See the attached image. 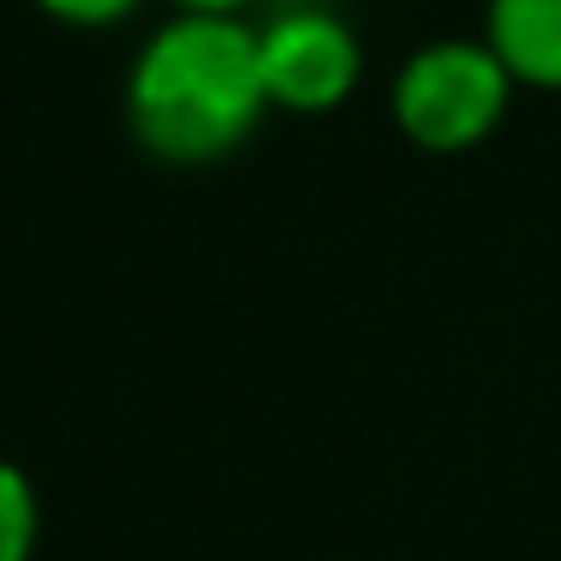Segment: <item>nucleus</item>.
Here are the masks:
<instances>
[{"mask_svg": "<svg viewBox=\"0 0 561 561\" xmlns=\"http://www.w3.org/2000/svg\"><path fill=\"white\" fill-rule=\"evenodd\" d=\"M49 25L61 31H85V37H98V31H122L134 25L139 13H146L151 0H31Z\"/></svg>", "mask_w": 561, "mask_h": 561, "instance_id": "obj_6", "label": "nucleus"}, {"mask_svg": "<svg viewBox=\"0 0 561 561\" xmlns=\"http://www.w3.org/2000/svg\"><path fill=\"white\" fill-rule=\"evenodd\" d=\"M368 49L339 7L296 0L260 19V79L272 115H339L363 91Z\"/></svg>", "mask_w": 561, "mask_h": 561, "instance_id": "obj_3", "label": "nucleus"}, {"mask_svg": "<svg viewBox=\"0 0 561 561\" xmlns=\"http://www.w3.org/2000/svg\"><path fill=\"white\" fill-rule=\"evenodd\" d=\"M513 98L519 85L483 37H428L392 67L387 115L423 158H465L507 127Z\"/></svg>", "mask_w": 561, "mask_h": 561, "instance_id": "obj_2", "label": "nucleus"}, {"mask_svg": "<svg viewBox=\"0 0 561 561\" xmlns=\"http://www.w3.org/2000/svg\"><path fill=\"white\" fill-rule=\"evenodd\" d=\"M495 61L519 91L561 98V0H483V31Z\"/></svg>", "mask_w": 561, "mask_h": 561, "instance_id": "obj_4", "label": "nucleus"}, {"mask_svg": "<svg viewBox=\"0 0 561 561\" xmlns=\"http://www.w3.org/2000/svg\"><path fill=\"white\" fill-rule=\"evenodd\" d=\"M272 115L260 79V25L224 13H170L134 43L122 73L127 139L163 170L236 158Z\"/></svg>", "mask_w": 561, "mask_h": 561, "instance_id": "obj_1", "label": "nucleus"}, {"mask_svg": "<svg viewBox=\"0 0 561 561\" xmlns=\"http://www.w3.org/2000/svg\"><path fill=\"white\" fill-rule=\"evenodd\" d=\"M266 0H170V13H224V19H254Z\"/></svg>", "mask_w": 561, "mask_h": 561, "instance_id": "obj_7", "label": "nucleus"}, {"mask_svg": "<svg viewBox=\"0 0 561 561\" xmlns=\"http://www.w3.org/2000/svg\"><path fill=\"white\" fill-rule=\"evenodd\" d=\"M43 543V495L25 465L0 459V561H37Z\"/></svg>", "mask_w": 561, "mask_h": 561, "instance_id": "obj_5", "label": "nucleus"}]
</instances>
